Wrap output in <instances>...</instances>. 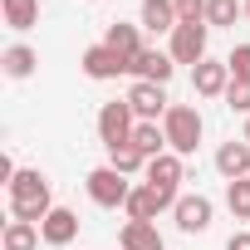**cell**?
I'll return each instance as SVG.
<instances>
[{
  "label": "cell",
  "mask_w": 250,
  "mask_h": 250,
  "mask_svg": "<svg viewBox=\"0 0 250 250\" xmlns=\"http://www.w3.org/2000/svg\"><path fill=\"white\" fill-rule=\"evenodd\" d=\"M5 196H10V216L15 221H44L49 211H54V187H49V177L40 172V167H20L15 172V182L5 187Z\"/></svg>",
  "instance_id": "obj_1"
},
{
  "label": "cell",
  "mask_w": 250,
  "mask_h": 250,
  "mask_svg": "<svg viewBox=\"0 0 250 250\" xmlns=\"http://www.w3.org/2000/svg\"><path fill=\"white\" fill-rule=\"evenodd\" d=\"M162 133H167V152L191 157V152L201 147V133H206V123H201L196 103H172L167 118H162Z\"/></svg>",
  "instance_id": "obj_2"
},
{
  "label": "cell",
  "mask_w": 250,
  "mask_h": 250,
  "mask_svg": "<svg viewBox=\"0 0 250 250\" xmlns=\"http://www.w3.org/2000/svg\"><path fill=\"white\" fill-rule=\"evenodd\" d=\"M83 187H88V201L103 206V211L128 206V196H133V182L123 177V172H113V167H93V172L83 177Z\"/></svg>",
  "instance_id": "obj_3"
},
{
  "label": "cell",
  "mask_w": 250,
  "mask_h": 250,
  "mask_svg": "<svg viewBox=\"0 0 250 250\" xmlns=\"http://www.w3.org/2000/svg\"><path fill=\"white\" fill-rule=\"evenodd\" d=\"M133 128H138V113L128 108V98H113V103L98 108V143H103V147L133 143Z\"/></svg>",
  "instance_id": "obj_4"
},
{
  "label": "cell",
  "mask_w": 250,
  "mask_h": 250,
  "mask_svg": "<svg viewBox=\"0 0 250 250\" xmlns=\"http://www.w3.org/2000/svg\"><path fill=\"white\" fill-rule=\"evenodd\" d=\"M172 221H177V230H182V235H206V230H211V221H216V206H211V196L187 191V196H177Z\"/></svg>",
  "instance_id": "obj_5"
},
{
  "label": "cell",
  "mask_w": 250,
  "mask_h": 250,
  "mask_svg": "<svg viewBox=\"0 0 250 250\" xmlns=\"http://www.w3.org/2000/svg\"><path fill=\"white\" fill-rule=\"evenodd\" d=\"M172 206H177V191H162V187H152V182H138L123 211H128V221H157V216L172 211Z\"/></svg>",
  "instance_id": "obj_6"
},
{
  "label": "cell",
  "mask_w": 250,
  "mask_h": 250,
  "mask_svg": "<svg viewBox=\"0 0 250 250\" xmlns=\"http://www.w3.org/2000/svg\"><path fill=\"white\" fill-rule=\"evenodd\" d=\"M123 98H128V108L138 113V123H162L167 108H172V98H167L162 83H138V79H133V88L123 93Z\"/></svg>",
  "instance_id": "obj_7"
},
{
  "label": "cell",
  "mask_w": 250,
  "mask_h": 250,
  "mask_svg": "<svg viewBox=\"0 0 250 250\" xmlns=\"http://www.w3.org/2000/svg\"><path fill=\"white\" fill-rule=\"evenodd\" d=\"M206 40H211V25H177L167 54H172L177 64H191V69H196L201 59H211V54H206Z\"/></svg>",
  "instance_id": "obj_8"
},
{
  "label": "cell",
  "mask_w": 250,
  "mask_h": 250,
  "mask_svg": "<svg viewBox=\"0 0 250 250\" xmlns=\"http://www.w3.org/2000/svg\"><path fill=\"white\" fill-rule=\"evenodd\" d=\"M79 64H83V74H88V79H93V83H108V79H118V74H128V69H133V64H128V59H123V54H118V49H108V44H103V40H98V44H88V49H83V59H79Z\"/></svg>",
  "instance_id": "obj_9"
},
{
  "label": "cell",
  "mask_w": 250,
  "mask_h": 250,
  "mask_svg": "<svg viewBox=\"0 0 250 250\" xmlns=\"http://www.w3.org/2000/svg\"><path fill=\"white\" fill-rule=\"evenodd\" d=\"M138 83H172V74H177V59L167 54V49H143L138 59H133V69H128Z\"/></svg>",
  "instance_id": "obj_10"
},
{
  "label": "cell",
  "mask_w": 250,
  "mask_h": 250,
  "mask_svg": "<svg viewBox=\"0 0 250 250\" xmlns=\"http://www.w3.org/2000/svg\"><path fill=\"white\" fill-rule=\"evenodd\" d=\"M191 88H196V98H226V88H230L226 59H201L191 69Z\"/></svg>",
  "instance_id": "obj_11"
},
{
  "label": "cell",
  "mask_w": 250,
  "mask_h": 250,
  "mask_svg": "<svg viewBox=\"0 0 250 250\" xmlns=\"http://www.w3.org/2000/svg\"><path fill=\"white\" fill-rule=\"evenodd\" d=\"M40 235H44V245H54V250L74 245V240H79V211H69V206H54V211L40 221Z\"/></svg>",
  "instance_id": "obj_12"
},
{
  "label": "cell",
  "mask_w": 250,
  "mask_h": 250,
  "mask_svg": "<svg viewBox=\"0 0 250 250\" xmlns=\"http://www.w3.org/2000/svg\"><path fill=\"white\" fill-rule=\"evenodd\" d=\"M143 182H152V187H162V191H177V187L187 182V157H177V152L152 157L147 172H143Z\"/></svg>",
  "instance_id": "obj_13"
},
{
  "label": "cell",
  "mask_w": 250,
  "mask_h": 250,
  "mask_svg": "<svg viewBox=\"0 0 250 250\" xmlns=\"http://www.w3.org/2000/svg\"><path fill=\"white\" fill-rule=\"evenodd\" d=\"M216 172H221L226 182H240V177H250V143H245V138H230V143H221V147H216Z\"/></svg>",
  "instance_id": "obj_14"
},
{
  "label": "cell",
  "mask_w": 250,
  "mask_h": 250,
  "mask_svg": "<svg viewBox=\"0 0 250 250\" xmlns=\"http://www.w3.org/2000/svg\"><path fill=\"white\" fill-rule=\"evenodd\" d=\"M118 245H123V250H167V240H162L157 221H123Z\"/></svg>",
  "instance_id": "obj_15"
},
{
  "label": "cell",
  "mask_w": 250,
  "mask_h": 250,
  "mask_svg": "<svg viewBox=\"0 0 250 250\" xmlns=\"http://www.w3.org/2000/svg\"><path fill=\"white\" fill-rule=\"evenodd\" d=\"M103 44H108V49H118L128 64L147 49V44H143V25H123V20H113V25L103 30Z\"/></svg>",
  "instance_id": "obj_16"
},
{
  "label": "cell",
  "mask_w": 250,
  "mask_h": 250,
  "mask_svg": "<svg viewBox=\"0 0 250 250\" xmlns=\"http://www.w3.org/2000/svg\"><path fill=\"white\" fill-rule=\"evenodd\" d=\"M138 25L147 35H172L182 20H177V5L172 0H143V10H138Z\"/></svg>",
  "instance_id": "obj_17"
},
{
  "label": "cell",
  "mask_w": 250,
  "mask_h": 250,
  "mask_svg": "<svg viewBox=\"0 0 250 250\" xmlns=\"http://www.w3.org/2000/svg\"><path fill=\"white\" fill-rule=\"evenodd\" d=\"M40 240H44L40 226L35 221H15V216L5 221V230H0V250H40Z\"/></svg>",
  "instance_id": "obj_18"
},
{
  "label": "cell",
  "mask_w": 250,
  "mask_h": 250,
  "mask_svg": "<svg viewBox=\"0 0 250 250\" xmlns=\"http://www.w3.org/2000/svg\"><path fill=\"white\" fill-rule=\"evenodd\" d=\"M0 20H5L10 30H35L40 25V0H0Z\"/></svg>",
  "instance_id": "obj_19"
},
{
  "label": "cell",
  "mask_w": 250,
  "mask_h": 250,
  "mask_svg": "<svg viewBox=\"0 0 250 250\" xmlns=\"http://www.w3.org/2000/svg\"><path fill=\"white\" fill-rule=\"evenodd\" d=\"M0 69H5V79H30L40 69V54L30 44H10L5 54H0Z\"/></svg>",
  "instance_id": "obj_20"
},
{
  "label": "cell",
  "mask_w": 250,
  "mask_h": 250,
  "mask_svg": "<svg viewBox=\"0 0 250 250\" xmlns=\"http://www.w3.org/2000/svg\"><path fill=\"white\" fill-rule=\"evenodd\" d=\"M133 147L152 162V157H162L167 152V133H162V123H138L133 128Z\"/></svg>",
  "instance_id": "obj_21"
},
{
  "label": "cell",
  "mask_w": 250,
  "mask_h": 250,
  "mask_svg": "<svg viewBox=\"0 0 250 250\" xmlns=\"http://www.w3.org/2000/svg\"><path fill=\"white\" fill-rule=\"evenodd\" d=\"M245 15V0H206V25L211 30H230Z\"/></svg>",
  "instance_id": "obj_22"
},
{
  "label": "cell",
  "mask_w": 250,
  "mask_h": 250,
  "mask_svg": "<svg viewBox=\"0 0 250 250\" xmlns=\"http://www.w3.org/2000/svg\"><path fill=\"white\" fill-rule=\"evenodd\" d=\"M108 167L123 172V177H138V172H147V157L133 143H123V147H108Z\"/></svg>",
  "instance_id": "obj_23"
},
{
  "label": "cell",
  "mask_w": 250,
  "mask_h": 250,
  "mask_svg": "<svg viewBox=\"0 0 250 250\" xmlns=\"http://www.w3.org/2000/svg\"><path fill=\"white\" fill-rule=\"evenodd\" d=\"M226 211H230L235 221H250V177L226 182Z\"/></svg>",
  "instance_id": "obj_24"
},
{
  "label": "cell",
  "mask_w": 250,
  "mask_h": 250,
  "mask_svg": "<svg viewBox=\"0 0 250 250\" xmlns=\"http://www.w3.org/2000/svg\"><path fill=\"white\" fill-rule=\"evenodd\" d=\"M226 69H230V79L250 83V44H235V49L226 54Z\"/></svg>",
  "instance_id": "obj_25"
},
{
  "label": "cell",
  "mask_w": 250,
  "mask_h": 250,
  "mask_svg": "<svg viewBox=\"0 0 250 250\" xmlns=\"http://www.w3.org/2000/svg\"><path fill=\"white\" fill-rule=\"evenodd\" d=\"M226 108H230V113H245V118H250V83L230 79V88H226Z\"/></svg>",
  "instance_id": "obj_26"
},
{
  "label": "cell",
  "mask_w": 250,
  "mask_h": 250,
  "mask_svg": "<svg viewBox=\"0 0 250 250\" xmlns=\"http://www.w3.org/2000/svg\"><path fill=\"white\" fill-rule=\"evenodd\" d=\"M182 25H206V0H172Z\"/></svg>",
  "instance_id": "obj_27"
},
{
  "label": "cell",
  "mask_w": 250,
  "mask_h": 250,
  "mask_svg": "<svg viewBox=\"0 0 250 250\" xmlns=\"http://www.w3.org/2000/svg\"><path fill=\"white\" fill-rule=\"evenodd\" d=\"M226 250H250V230H235V235L226 240Z\"/></svg>",
  "instance_id": "obj_28"
},
{
  "label": "cell",
  "mask_w": 250,
  "mask_h": 250,
  "mask_svg": "<svg viewBox=\"0 0 250 250\" xmlns=\"http://www.w3.org/2000/svg\"><path fill=\"white\" fill-rule=\"evenodd\" d=\"M245 143H250V118H245Z\"/></svg>",
  "instance_id": "obj_29"
},
{
  "label": "cell",
  "mask_w": 250,
  "mask_h": 250,
  "mask_svg": "<svg viewBox=\"0 0 250 250\" xmlns=\"http://www.w3.org/2000/svg\"><path fill=\"white\" fill-rule=\"evenodd\" d=\"M245 20H250V0H245Z\"/></svg>",
  "instance_id": "obj_30"
}]
</instances>
